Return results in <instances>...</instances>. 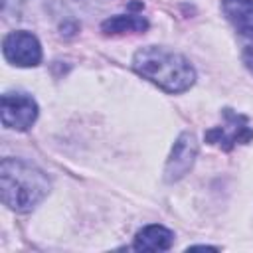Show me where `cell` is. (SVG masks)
<instances>
[{
  "label": "cell",
  "mask_w": 253,
  "mask_h": 253,
  "mask_svg": "<svg viewBox=\"0 0 253 253\" xmlns=\"http://www.w3.org/2000/svg\"><path fill=\"white\" fill-rule=\"evenodd\" d=\"M148 28V20L138 14H117L107 18L101 24V30L109 36H119V34H132V32H144Z\"/></svg>",
  "instance_id": "cell-9"
},
{
  "label": "cell",
  "mask_w": 253,
  "mask_h": 253,
  "mask_svg": "<svg viewBox=\"0 0 253 253\" xmlns=\"http://www.w3.org/2000/svg\"><path fill=\"white\" fill-rule=\"evenodd\" d=\"M243 61L245 65L253 71V34L245 36V43H243Z\"/></svg>",
  "instance_id": "cell-10"
},
{
  "label": "cell",
  "mask_w": 253,
  "mask_h": 253,
  "mask_svg": "<svg viewBox=\"0 0 253 253\" xmlns=\"http://www.w3.org/2000/svg\"><path fill=\"white\" fill-rule=\"evenodd\" d=\"M49 180L38 166L20 160V158H4L0 164V192L2 202L20 213L32 211L47 194Z\"/></svg>",
  "instance_id": "cell-1"
},
{
  "label": "cell",
  "mask_w": 253,
  "mask_h": 253,
  "mask_svg": "<svg viewBox=\"0 0 253 253\" xmlns=\"http://www.w3.org/2000/svg\"><path fill=\"white\" fill-rule=\"evenodd\" d=\"M172 243H174V233L164 225L152 223L136 233L132 247L136 251H166L172 247Z\"/></svg>",
  "instance_id": "cell-7"
},
{
  "label": "cell",
  "mask_w": 253,
  "mask_h": 253,
  "mask_svg": "<svg viewBox=\"0 0 253 253\" xmlns=\"http://www.w3.org/2000/svg\"><path fill=\"white\" fill-rule=\"evenodd\" d=\"M253 138V128L247 119L231 109H223V123L211 126L206 132V142L219 146L223 150H231L235 144H247Z\"/></svg>",
  "instance_id": "cell-3"
},
{
  "label": "cell",
  "mask_w": 253,
  "mask_h": 253,
  "mask_svg": "<svg viewBox=\"0 0 253 253\" xmlns=\"http://www.w3.org/2000/svg\"><path fill=\"white\" fill-rule=\"evenodd\" d=\"M61 2H73V4H79V2H85V0H61Z\"/></svg>",
  "instance_id": "cell-11"
},
{
  "label": "cell",
  "mask_w": 253,
  "mask_h": 253,
  "mask_svg": "<svg viewBox=\"0 0 253 253\" xmlns=\"http://www.w3.org/2000/svg\"><path fill=\"white\" fill-rule=\"evenodd\" d=\"M223 12L237 32L253 34V0H223Z\"/></svg>",
  "instance_id": "cell-8"
},
{
  "label": "cell",
  "mask_w": 253,
  "mask_h": 253,
  "mask_svg": "<svg viewBox=\"0 0 253 253\" xmlns=\"http://www.w3.org/2000/svg\"><path fill=\"white\" fill-rule=\"evenodd\" d=\"M2 125L14 130H28L38 119V105L28 93H4L0 101Z\"/></svg>",
  "instance_id": "cell-4"
},
{
  "label": "cell",
  "mask_w": 253,
  "mask_h": 253,
  "mask_svg": "<svg viewBox=\"0 0 253 253\" xmlns=\"http://www.w3.org/2000/svg\"><path fill=\"white\" fill-rule=\"evenodd\" d=\"M2 53L12 65L18 67H34L42 61V45L38 38L24 30L10 32L4 38Z\"/></svg>",
  "instance_id": "cell-5"
},
{
  "label": "cell",
  "mask_w": 253,
  "mask_h": 253,
  "mask_svg": "<svg viewBox=\"0 0 253 253\" xmlns=\"http://www.w3.org/2000/svg\"><path fill=\"white\" fill-rule=\"evenodd\" d=\"M132 69L166 93H182L196 81V71L184 55L156 45L140 47L132 57Z\"/></svg>",
  "instance_id": "cell-2"
},
{
  "label": "cell",
  "mask_w": 253,
  "mask_h": 253,
  "mask_svg": "<svg viewBox=\"0 0 253 253\" xmlns=\"http://www.w3.org/2000/svg\"><path fill=\"white\" fill-rule=\"evenodd\" d=\"M196 154H198V142H196L194 132H188V130L182 132L176 138V142L170 150V156L166 160L164 180L166 182H176L182 176H186L190 172V168L194 166Z\"/></svg>",
  "instance_id": "cell-6"
}]
</instances>
